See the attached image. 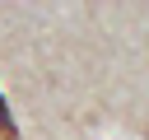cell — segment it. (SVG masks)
I'll return each mask as SVG.
<instances>
[{"instance_id":"obj_1","label":"cell","mask_w":149,"mask_h":140,"mask_svg":"<svg viewBox=\"0 0 149 140\" xmlns=\"http://www.w3.org/2000/svg\"><path fill=\"white\" fill-rule=\"evenodd\" d=\"M0 140H19V126H14V112L5 103V93H0Z\"/></svg>"}]
</instances>
